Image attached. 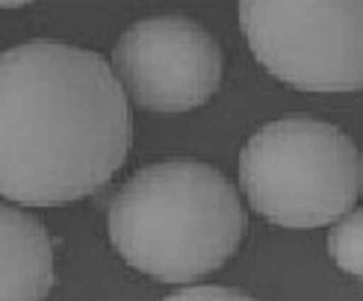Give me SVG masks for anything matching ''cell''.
Wrapping results in <instances>:
<instances>
[{
  "label": "cell",
  "instance_id": "52a82bcc",
  "mask_svg": "<svg viewBox=\"0 0 363 301\" xmlns=\"http://www.w3.org/2000/svg\"><path fill=\"white\" fill-rule=\"evenodd\" d=\"M328 254L342 272L363 278V207L346 212L328 234Z\"/></svg>",
  "mask_w": 363,
  "mask_h": 301
},
{
  "label": "cell",
  "instance_id": "3957f363",
  "mask_svg": "<svg viewBox=\"0 0 363 301\" xmlns=\"http://www.w3.org/2000/svg\"><path fill=\"white\" fill-rule=\"evenodd\" d=\"M240 183L266 222L322 227L354 207L363 192V157L328 121L281 118L245 142Z\"/></svg>",
  "mask_w": 363,
  "mask_h": 301
},
{
  "label": "cell",
  "instance_id": "6da1fadb",
  "mask_svg": "<svg viewBox=\"0 0 363 301\" xmlns=\"http://www.w3.org/2000/svg\"><path fill=\"white\" fill-rule=\"evenodd\" d=\"M133 142L127 89L101 53L24 42L0 57V192L50 207L110 183Z\"/></svg>",
  "mask_w": 363,
  "mask_h": 301
},
{
  "label": "cell",
  "instance_id": "7a4b0ae2",
  "mask_svg": "<svg viewBox=\"0 0 363 301\" xmlns=\"http://www.w3.org/2000/svg\"><path fill=\"white\" fill-rule=\"evenodd\" d=\"M245 210L228 177L198 159L139 169L110 201L106 227L116 251L142 275L186 283L237 254Z\"/></svg>",
  "mask_w": 363,
  "mask_h": 301
},
{
  "label": "cell",
  "instance_id": "277c9868",
  "mask_svg": "<svg viewBox=\"0 0 363 301\" xmlns=\"http://www.w3.org/2000/svg\"><path fill=\"white\" fill-rule=\"evenodd\" d=\"M240 27L278 80L304 92L363 89V0H245Z\"/></svg>",
  "mask_w": 363,
  "mask_h": 301
},
{
  "label": "cell",
  "instance_id": "ba28073f",
  "mask_svg": "<svg viewBox=\"0 0 363 301\" xmlns=\"http://www.w3.org/2000/svg\"><path fill=\"white\" fill-rule=\"evenodd\" d=\"M162 301H257V298L233 287H186Z\"/></svg>",
  "mask_w": 363,
  "mask_h": 301
},
{
  "label": "cell",
  "instance_id": "5b68a950",
  "mask_svg": "<svg viewBox=\"0 0 363 301\" xmlns=\"http://www.w3.org/2000/svg\"><path fill=\"white\" fill-rule=\"evenodd\" d=\"M113 65L142 110L180 115L219 92L225 59L216 35L192 18L154 15L121 33Z\"/></svg>",
  "mask_w": 363,
  "mask_h": 301
},
{
  "label": "cell",
  "instance_id": "8992f818",
  "mask_svg": "<svg viewBox=\"0 0 363 301\" xmlns=\"http://www.w3.org/2000/svg\"><path fill=\"white\" fill-rule=\"evenodd\" d=\"M53 287V245L39 219L0 210V301H45Z\"/></svg>",
  "mask_w": 363,
  "mask_h": 301
}]
</instances>
